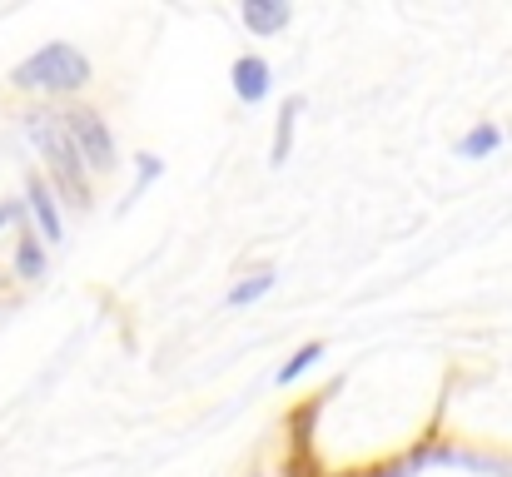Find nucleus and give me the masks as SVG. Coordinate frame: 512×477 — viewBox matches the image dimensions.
<instances>
[{
    "label": "nucleus",
    "instance_id": "nucleus-3",
    "mask_svg": "<svg viewBox=\"0 0 512 477\" xmlns=\"http://www.w3.org/2000/svg\"><path fill=\"white\" fill-rule=\"evenodd\" d=\"M60 125H65L70 145L80 150V159H85V169H90V174H110V169L120 164L115 135H110V125H105V115H100V110H90V105H70V110L60 115Z\"/></svg>",
    "mask_w": 512,
    "mask_h": 477
},
{
    "label": "nucleus",
    "instance_id": "nucleus-12",
    "mask_svg": "<svg viewBox=\"0 0 512 477\" xmlns=\"http://www.w3.org/2000/svg\"><path fill=\"white\" fill-rule=\"evenodd\" d=\"M160 174H165V159H160V155H140V164H135V189H130V199H140V194H145V189H150Z\"/></svg>",
    "mask_w": 512,
    "mask_h": 477
},
{
    "label": "nucleus",
    "instance_id": "nucleus-14",
    "mask_svg": "<svg viewBox=\"0 0 512 477\" xmlns=\"http://www.w3.org/2000/svg\"><path fill=\"white\" fill-rule=\"evenodd\" d=\"M368 477H418L408 463H388V468H378V473H368Z\"/></svg>",
    "mask_w": 512,
    "mask_h": 477
},
{
    "label": "nucleus",
    "instance_id": "nucleus-8",
    "mask_svg": "<svg viewBox=\"0 0 512 477\" xmlns=\"http://www.w3.org/2000/svg\"><path fill=\"white\" fill-rule=\"evenodd\" d=\"M299 115H304V100L299 95H289L284 105H279V130H274V150H269V164L279 169V164H289V150H294V125H299Z\"/></svg>",
    "mask_w": 512,
    "mask_h": 477
},
{
    "label": "nucleus",
    "instance_id": "nucleus-5",
    "mask_svg": "<svg viewBox=\"0 0 512 477\" xmlns=\"http://www.w3.org/2000/svg\"><path fill=\"white\" fill-rule=\"evenodd\" d=\"M229 80H234V95H239V105H264V95L274 90V70H269V60L264 55H239L234 65H229Z\"/></svg>",
    "mask_w": 512,
    "mask_h": 477
},
{
    "label": "nucleus",
    "instance_id": "nucleus-2",
    "mask_svg": "<svg viewBox=\"0 0 512 477\" xmlns=\"http://www.w3.org/2000/svg\"><path fill=\"white\" fill-rule=\"evenodd\" d=\"M90 80H95V65L70 40H50V45H40L35 55H25L10 70V85L15 90H40V95H75Z\"/></svg>",
    "mask_w": 512,
    "mask_h": 477
},
{
    "label": "nucleus",
    "instance_id": "nucleus-6",
    "mask_svg": "<svg viewBox=\"0 0 512 477\" xmlns=\"http://www.w3.org/2000/svg\"><path fill=\"white\" fill-rule=\"evenodd\" d=\"M239 20H244L249 35H279L294 20V5L289 0H244L239 5Z\"/></svg>",
    "mask_w": 512,
    "mask_h": 477
},
{
    "label": "nucleus",
    "instance_id": "nucleus-4",
    "mask_svg": "<svg viewBox=\"0 0 512 477\" xmlns=\"http://www.w3.org/2000/svg\"><path fill=\"white\" fill-rule=\"evenodd\" d=\"M25 219L40 229V244H65V219H60V199L45 184L40 169L25 174Z\"/></svg>",
    "mask_w": 512,
    "mask_h": 477
},
{
    "label": "nucleus",
    "instance_id": "nucleus-1",
    "mask_svg": "<svg viewBox=\"0 0 512 477\" xmlns=\"http://www.w3.org/2000/svg\"><path fill=\"white\" fill-rule=\"evenodd\" d=\"M25 140L45 155V169H50V189H55V199L65 194L75 209H90V169H85V159H80V150L70 145V135H65V125H60V115L55 110H25Z\"/></svg>",
    "mask_w": 512,
    "mask_h": 477
},
{
    "label": "nucleus",
    "instance_id": "nucleus-15",
    "mask_svg": "<svg viewBox=\"0 0 512 477\" xmlns=\"http://www.w3.org/2000/svg\"><path fill=\"white\" fill-rule=\"evenodd\" d=\"M254 477H264V473H254Z\"/></svg>",
    "mask_w": 512,
    "mask_h": 477
},
{
    "label": "nucleus",
    "instance_id": "nucleus-13",
    "mask_svg": "<svg viewBox=\"0 0 512 477\" xmlns=\"http://www.w3.org/2000/svg\"><path fill=\"white\" fill-rule=\"evenodd\" d=\"M5 224H25V199H5L0 204V229Z\"/></svg>",
    "mask_w": 512,
    "mask_h": 477
},
{
    "label": "nucleus",
    "instance_id": "nucleus-7",
    "mask_svg": "<svg viewBox=\"0 0 512 477\" xmlns=\"http://www.w3.org/2000/svg\"><path fill=\"white\" fill-rule=\"evenodd\" d=\"M15 274L20 279H45V244H40V234L30 229V219L20 224V239H15Z\"/></svg>",
    "mask_w": 512,
    "mask_h": 477
},
{
    "label": "nucleus",
    "instance_id": "nucleus-11",
    "mask_svg": "<svg viewBox=\"0 0 512 477\" xmlns=\"http://www.w3.org/2000/svg\"><path fill=\"white\" fill-rule=\"evenodd\" d=\"M319 358H324V343L314 338V343H304V348H299V353H294V358H289V363L279 368V378H274V383H279V388H289V383H299V378H304V373H309V368H314Z\"/></svg>",
    "mask_w": 512,
    "mask_h": 477
},
{
    "label": "nucleus",
    "instance_id": "nucleus-9",
    "mask_svg": "<svg viewBox=\"0 0 512 477\" xmlns=\"http://www.w3.org/2000/svg\"><path fill=\"white\" fill-rule=\"evenodd\" d=\"M274 279H279L274 269H254V274H244V279L229 289V299H224V304H229V309H249V304H259V299L274 289Z\"/></svg>",
    "mask_w": 512,
    "mask_h": 477
},
{
    "label": "nucleus",
    "instance_id": "nucleus-10",
    "mask_svg": "<svg viewBox=\"0 0 512 477\" xmlns=\"http://www.w3.org/2000/svg\"><path fill=\"white\" fill-rule=\"evenodd\" d=\"M493 150H503V125H493V120L473 125V130L458 140V155L463 159H488Z\"/></svg>",
    "mask_w": 512,
    "mask_h": 477
}]
</instances>
